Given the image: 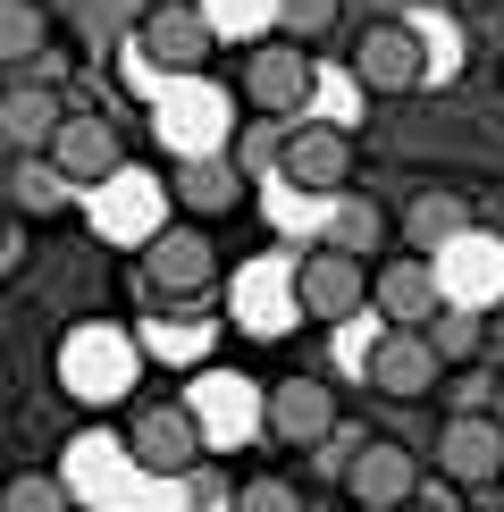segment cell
Segmentation results:
<instances>
[{"label":"cell","instance_id":"cell-1","mask_svg":"<svg viewBox=\"0 0 504 512\" xmlns=\"http://www.w3.org/2000/svg\"><path fill=\"white\" fill-rule=\"evenodd\" d=\"M118 445H126V462H135V471L177 479L185 462L202 454V420L185 412V403H135V412L118 420Z\"/></svg>","mask_w":504,"mask_h":512},{"label":"cell","instance_id":"cell-2","mask_svg":"<svg viewBox=\"0 0 504 512\" xmlns=\"http://www.w3.org/2000/svg\"><path fill=\"white\" fill-rule=\"evenodd\" d=\"M210 42H219V26H210V9H202V0H152V9H143V26H135V51L152 59L160 76L202 68V59H210Z\"/></svg>","mask_w":504,"mask_h":512},{"label":"cell","instance_id":"cell-3","mask_svg":"<svg viewBox=\"0 0 504 512\" xmlns=\"http://www.w3.org/2000/svg\"><path fill=\"white\" fill-rule=\"evenodd\" d=\"M429 261H437V286H446V303H462V311L504 303V236H488V227L454 236L446 252H429Z\"/></svg>","mask_w":504,"mask_h":512},{"label":"cell","instance_id":"cell-4","mask_svg":"<svg viewBox=\"0 0 504 512\" xmlns=\"http://www.w3.org/2000/svg\"><path fill=\"white\" fill-rule=\"evenodd\" d=\"M294 303H303L311 319H353V311L370 303V269L353 261V252L320 244V252H303V261H294Z\"/></svg>","mask_w":504,"mask_h":512},{"label":"cell","instance_id":"cell-5","mask_svg":"<svg viewBox=\"0 0 504 512\" xmlns=\"http://www.w3.org/2000/svg\"><path fill=\"white\" fill-rule=\"evenodd\" d=\"M353 76H362L370 93H387V101L395 93H420V76H429V42L387 17V26H370L362 42H353Z\"/></svg>","mask_w":504,"mask_h":512},{"label":"cell","instance_id":"cell-6","mask_svg":"<svg viewBox=\"0 0 504 512\" xmlns=\"http://www.w3.org/2000/svg\"><path fill=\"white\" fill-rule=\"evenodd\" d=\"M42 160H51L76 194H93V185H110L126 168V143H118V126H101V118H59V135H51Z\"/></svg>","mask_w":504,"mask_h":512},{"label":"cell","instance_id":"cell-7","mask_svg":"<svg viewBox=\"0 0 504 512\" xmlns=\"http://www.w3.org/2000/svg\"><path fill=\"white\" fill-rule=\"evenodd\" d=\"M210 269H219V252H210L202 227H152V244H143V286L152 294H202Z\"/></svg>","mask_w":504,"mask_h":512},{"label":"cell","instance_id":"cell-8","mask_svg":"<svg viewBox=\"0 0 504 512\" xmlns=\"http://www.w3.org/2000/svg\"><path fill=\"white\" fill-rule=\"evenodd\" d=\"M261 429L303 454V445H320L336 429V395L320 387V378H278V387L261 395Z\"/></svg>","mask_w":504,"mask_h":512},{"label":"cell","instance_id":"cell-9","mask_svg":"<svg viewBox=\"0 0 504 512\" xmlns=\"http://www.w3.org/2000/svg\"><path fill=\"white\" fill-rule=\"evenodd\" d=\"M345 496L362 504V512H404L412 496H420V462L404 454V445H362V454L345 462Z\"/></svg>","mask_w":504,"mask_h":512},{"label":"cell","instance_id":"cell-10","mask_svg":"<svg viewBox=\"0 0 504 512\" xmlns=\"http://www.w3.org/2000/svg\"><path fill=\"white\" fill-rule=\"evenodd\" d=\"M437 471H446L454 487H488L504 471V429L496 412H454L446 429H437Z\"/></svg>","mask_w":504,"mask_h":512},{"label":"cell","instance_id":"cell-11","mask_svg":"<svg viewBox=\"0 0 504 512\" xmlns=\"http://www.w3.org/2000/svg\"><path fill=\"white\" fill-rule=\"evenodd\" d=\"M244 101H252V110H269V118H294L311 101V59L294 51L286 34L261 42V51L244 59Z\"/></svg>","mask_w":504,"mask_h":512},{"label":"cell","instance_id":"cell-12","mask_svg":"<svg viewBox=\"0 0 504 512\" xmlns=\"http://www.w3.org/2000/svg\"><path fill=\"white\" fill-rule=\"evenodd\" d=\"M286 185H303V194H336V185L353 177V135L345 126H328V118H311V126H294L286 135Z\"/></svg>","mask_w":504,"mask_h":512},{"label":"cell","instance_id":"cell-13","mask_svg":"<svg viewBox=\"0 0 504 512\" xmlns=\"http://www.w3.org/2000/svg\"><path fill=\"white\" fill-rule=\"evenodd\" d=\"M126 370H135V353H126L118 328H68V345H59V378H68L76 395H118Z\"/></svg>","mask_w":504,"mask_h":512},{"label":"cell","instance_id":"cell-14","mask_svg":"<svg viewBox=\"0 0 504 512\" xmlns=\"http://www.w3.org/2000/svg\"><path fill=\"white\" fill-rule=\"evenodd\" d=\"M437 378H446V361H437V345L420 328H395V336H378V345H370V387L378 395H404L412 403V395H429Z\"/></svg>","mask_w":504,"mask_h":512},{"label":"cell","instance_id":"cell-15","mask_svg":"<svg viewBox=\"0 0 504 512\" xmlns=\"http://www.w3.org/2000/svg\"><path fill=\"white\" fill-rule=\"evenodd\" d=\"M370 303L387 311V328H429L437 311H446V286H437V261H395V269H378L370 277Z\"/></svg>","mask_w":504,"mask_h":512},{"label":"cell","instance_id":"cell-16","mask_svg":"<svg viewBox=\"0 0 504 512\" xmlns=\"http://www.w3.org/2000/svg\"><path fill=\"white\" fill-rule=\"evenodd\" d=\"M59 118H68V110H59L51 84H26V76L0 84V152H51Z\"/></svg>","mask_w":504,"mask_h":512},{"label":"cell","instance_id":"cell-17","mask_svg":"<svg viewBox=\"0 0 504 512\" xmlns=\"http://www.w3.org/2000/svg\"><path fill=\"white\" fill-rule=\"evenodd\" d=\"M244 185H252V177H244L227 152H185V168H177V202L194 210V219H210V210L227 219V210L244 202Z\"/></svg>","mask_w":504,"mask_h":512},{"label":"cell","instance_id":"cell-18","mask_svg":"<svg viewBox=\"0 0 504 512\" xmlns=\"http://www.w3.org/2000/svg\"><path fill=\"white\" fill-rule=\"evenodd\" d=\"M68 194H76V185L59 177L42 152H9V194H0V202H17V219H59Z\"/></svg>","mask_w":504,"mask_h":512},{"label":"cell","instance_id":"cell-19","mask_svg":"<svg viewBox=\"0 0 504 512\" xmlns=\"http://www.w3.org/2000/svg\"><path fill=\"white\" fill-rule=\"evenodd\" d=\"M471 202H462V194H446V185H437V194H420L412 210H404V244L420 252V261H429V252H446L454 236H471Z\"/></svg>","mask_w":504,"mask_h":512},{"label":"cell","instance_id":"cell-20","mask_svg":"<svg viewBox=\"0 0 504 512\" xmlns=\"http://www.w3.org/2000/svg\"><path fill=\"white\" fill-rule=\"evenodd\" d=\"M320 244L353 252V261H370V252L387 244V210H378V202H362V194H353V202H336V210H328V236H320Z\"/></svg>","mask_w":504,"mask_h":512},{"label":"cell","instance_id":"cell-21","mask_svg":"<svg viewBox=\"0 0 504 512\" xmlns=\"http://www.w3.org/2000/svg\"><path fill=\"white\" fill-rule=\"evenodd\" d=\"M51 42V17H42V0H0V68H26V59Z\"/></svg>","mask_w":504,"mask_h":512},{"label":"cell","instance_id":"cell-22","mask_svg":"<svg viewBox=\"0 0 504 512\" xmlns=\"http://www.w3.org/2000/svg\"><path fill=\"white\" fill-rule=\"evenodd\" d=\"M437 345V361H446V370H462V361H479V311H462V303H446L429 319V328H420Z\"/></svg>","mask_w":504,"mask_h":512},{"label":"cell","instance_id":"cell-23","mask_svg":"<svg viewBox=\"0 0 504 512\" xmlns=\"http://www.w3.org/2000/svg\"><path fill=\"white\" fill-rule=\"evenodd\" d=\"M0 512H76V496L51 471H17V479H0Z\"/></svg>","mask_w":504,"mask_h":512},{"label":"cell","instance_id":"cell-24","mask_svg":"<svg viewBox=\"0 0 504 512\" xmlns=\"http://www.w3.org/2000/svg\"><path fill=\"white\" fill-rule=\"evenodd\" d=\"M269 17H278L286 42H320L336 26V0H269Z\"/></svg>","mask_w":504,"mask_h":512},{"label":"cell","instance_id":"cell-25","mask_svg":"<svg viewBox=\"0 0 504 512\" xmlns=\"http://www.w3.org/2000/svg\"><path fill=\"white\" fill-rule=\"evenodd\" d=\"M236 512H303V487H294L286 471H261L236 487Z\"/></svg>","mask_w":504,"mask_h":512},{"label":"cell","instance_id":"cell-26","mask_svg":"<svg viewBox=\"0 0 504 512\" xmlns=\"http://www.w3.org/2000/svg\"><path fill=\"white\" fill-rule=\"evenodd\" d=\"M227 160H236L244 177H269V168L286 160V135H244V143H236V152H227Z\"/></svg>","mask_w":504,"mask_h":512},{"label":"cell","instance_id":"cell-27","mask_svg":"<svg viewBox=\"0 0 504 512\" xmlns=\"http://www.w3.org/2000/svg\"><path fill=\"white\" fill-rule=\"evenodd\" d=\"M17 76H26V84H51V93H59V76H68V51H51V42H42V51H34Z\"/></svg>","mask_w":504,"mask_h":512},{"label":"cell","instance_id":"cell-28","mask_svg":"<svg viewBox=\"0 0 504 512\" xmlns=\"http://www.w3.org/2000/svg\"><path fill=\"white\" fill-rule=\"evenodd\" d=\"M488 412H496V429H504V378H496V403H488Z\"/></svg>","mask_w":504,"mask_h":512},{"label":"cell","instance_id":"cell-29","mask_svg":"<svg viewBox=\"0 0 504 512\" xmlns=\"http://www.w3.org/2000/svg\"><path fill=\"white\" fill-rule=\"evenodd\" d=\"M0 252H9V202H0Z\"/></svg>","mask_w":504,"mask_h":512}]
</instances>
